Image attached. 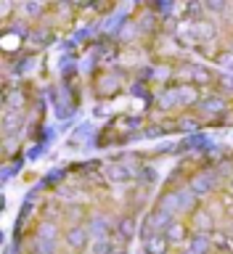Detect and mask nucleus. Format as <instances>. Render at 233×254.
Segmentation results:
<instances>
[{
	"label": "nucleus",
	"instance_id": "obj_12",
	"mask_svg": "<svg viewBox=\"0 0 233 254\" xmlns=\"http://www.w3.org/2000/svg\"><path fill=\"white\" fill-rule=\"evenodd\" d=\"M90 233H93V238L95 241H101V238H106V233H109V225H106V220H101V217H93V222L90 225Z\"/></svg>",
	"mask_w": 233,
	"mask_h": 254
},
{
	"label": "nucleus",
	"instance_id": "obj_3",
	"mask_svg": "<svg viewBox=\"0 0 233 254\" xmlns=\"http://www.w3.org/2000/svg\"><path fill=\"white\" fill-rule=\"evenodd\" d=\"M167 106V103H194L196 101V90L194 87H175V90H164L162 98H159Z\"/></svg>",
	"mask_w": 233,
	"mask_h": 254
},
{
	"label": "nucleus",
	"instance_id": "obj_16",
	"mask_svg": "<svg viewBox=\"0 0 233 254\" xmlns=\"http://www.w3.org/2000/svg\"><path fill=\"white\" fill-rule=\"evenodd\" d=\"M218 64H220V66H226V69H233V53H220Z\"/></svg>",
	"mask_w": 233,
	"mask_h": 254
},
{
	"label": "nucleus",
	"instance_id": "obj_4",
	"mask_svg": "<svg viewBox=\"0 0 233 254\" xmlns=\"http://www.w3.org/2000/svg\"><path fill=\"white\" fill-rule=\"evenodd\" d=\"M167 246H170V241H167L164 233L143 236V249H146V254H167Z\"/></svg>",
	"mask_w": 233,
	"mask_h": 254
},
{
	"label": "nucleus",
	"instance_id": "obj_19",
	"mask_svg": "<svg viewBox=\"0 0 233 254\" xmlns=\"http://www.w3.org/2000/svg\"><path fill=\"white\" fill-rule=\"evenodd\" d=\"M167 254H170V252H167Z\"/></svg>",
	"mask_w": 233,
	"mask_h": 254
},
{
	"label": "nucleus",
	"instance_id": "obj_14",
	"mask_svg": "<svg viewBox=\"0 0 233 254\" xmlns=\"http://www.w3.org/2000/svg\"><path fill=\"white\" fill-rule=\"evenodd\" d=\"M135 233V220L133 217H125L122 222H119V236L122 238H130Z\"/></svg>",
	"mask_w": 233,
	"mask_h": 254
},
{
	"label": "nucleus",
	"instance_id": "obj_1",
	"mask_svg": "<svg viewBox=\"0 0 233 254\" xmlns=\"http://www.w3.org/2000/svg\"><path fill=\"white\" fill-rule=\"evenodd\" d=\"M64 238H67V246H69V249L82 252V249H87V246H90L93 233H90V228H87V225H72L67 233H64Z\"/></svg>",
	"mask_w": 233,
	"mask_h": 254
},
{
	"label": "nucleus",
	"instance_id": "obj_15",
	"mask_svg": "<svg viewBox=\"0 0 233 254\" xmlns=\"http://www.w3.org/2000/svg\"><path fill=\"white\" fill-rule=\"evenodd\" d=\"M191 77H194L196 82H210V71L202 69V66H194V69H191Z\"/></svg>",
	"mask_w": 233,
	"mask_h": 254
},
{
	"label": "nucleus",
	"instance_id": "obj_7",
	"mask_svg": "<svg viewBox=\"0 0 233 254\" xmlns=\"http://www.w3.org/2000/svg\"><path fill=\"white\" fill-rule=\"evenodd\" d=\"M164 236H167V241H170V244H183V241H186V236H188V228L183 225L180 220H175L172 225L164 230Z\"/></svg>",
	"mask_w": 233,
	"mask_h": 254
},
{
	"label": "nucleus",
	"instance_id": "obj_18",
	"mask_svg": "<svg viewBox=\"0 0 233 254\" xmlns=\"http://www.w3.org/2000/svg\"><path fill=\"white\" fill-rule=\"evenodd\" d=\"M231 188H233V183H231Z\"/></svg>",
	"mask_w": 233,
	"mask_h": 254
},
{
	"label": "nucleus",
	"instance_id": "obj_13",
	"mask_svg": "<svg viewBox=\"0 0 233 254\" xmlns=\"http://www.w3.org/2000/svg\"><path fill=\"white\" fill-rule=\"evenodd\" d=\"M204 111H210V114H223V111H226V101L218 98V95H215V98H207L204 101Z\"/></svg>",
	"mask_w": 233,
	"mask_h": 254
},
{
	"label": "nucleus",
	"instance_id": "obj_2",
	"mask_svg": "<svg viewBox=\"0 0 233 254\" xmlns=\"http://www.w3.org/2000/svg\"><path fill=\"white\" fill-rule=\"evenodd\" d=\"M172 222H175V217H172L170 212L154 209V212H151L149 217H146V233H143V236H149V233H164V230L170 228Z\"/></svg>",
	"mask_w": 233,
	"mask_h": 254
},
{
	"label": "nucleus",
	"instance_id": "obj_6",
	"mask_svg": "<svg viewBox=\"0 0 233 254\" xmlns=\"http://www.w3.org/2000/svg\"><path fill=\"white\" fill-rule=\"evenodd\" d=\"M191 228H194V233H202V236H210V228H212V220L207 212H194V217H191Z\"/></svg>",
	"mask_w": 233,
	"mask_h": 254
},
{
	"label": "nucleus",
	"instance_id": "obj_11",
	"mask_svg": "<svg viewBox=\"0 0 233 254\" xmlns=\"http://www.w3.org/2000/svg\"><path fill=\"white\" fill-rule=\"evenodd\" d=\"M59 238H35V254H56Z\"/></svg>",
	"mask_w": 233,
	"mask_h": 254
},
{
	"label": "nucleus",
	"instance_id": "obj_5",
	"mask_svg": "<svg viewBox=\"0 0 233 254\" xmlns=\"http://www.w3.org/2000/svg\"><path fill=\"white\" fill-rule=\"evenodd\" d=\"M191 254H212V238L210 236H202V233H194L188 238V249Z\"/></svg>",
	"mask_w": 233,
	"mask_h": 254
},
{
	"label": "nucleus",
	"instance_id": "obj_9",
	"mask_svg": "<svg viewBox=\"0 0 233 254\" xmlns=\"http://www.w3.org/2000/svg\"><path fill=\"white\" fill-rule=\"evenodd\" d=\"M106 175H109L114 183H122V180H130V178H133V170H130L127 164H109V167H106Z\"/></svg>",
	"mask_w": 233,
	"mask_h": 254
},
{
	"label": "nucleus",
	"instance_id": "obj_10",
	"mask_svg": "<svg viewBox=\"0 0 233 254\" xmlns=\"http://www.w3.org/2000/svg\"><path fill=\"white\" fill-rule=\"evenodd\" d=\"M19 125H21V117L16 114V111H5V114H3V132H5V138H11V135L19 130Z\"/></svg>",
	"mask_w": 233,
	"mask_h": 254
},
{
	"label": "nucleus",
	"instance_id": "obj_8",
	"mask_svg": "<svg viewBox=\"0 0 233 254\" xmlns=\"http://www.w3.org/2000/svg\"><path fill=\"white\" fill-rule=\"evenodd\" d=\"M212 188H215V178L210 172H202L191 180V190H194V193H207V190H212Z\"/></svg>",
	"mask_w": 233,
	"mask_h": 254
},
{
	"label": "nucleus",
	"instance_id": "obj_17",
	"mask_svg": "<svg viewBox=\"0 0 233 254\" xmlns=\"http://www.w3.org/2000/svg\"><path fill=\"white\" fill-rule=\"evenodd\" d=\"M183 254H191V252H183Z\"/></svg>",
	"mask_w": 233,
	"mask_h": 254
}]
</instances>
